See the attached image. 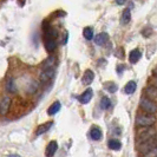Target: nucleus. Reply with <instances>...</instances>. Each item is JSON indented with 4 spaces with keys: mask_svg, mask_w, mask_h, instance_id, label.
<instances>
[{
    "mask_svg": "<svg viewBox=\"0 0 157 157\" xmlns=\"http://www.w3.org/2000/svg\"><path fill=\"white\" fill-rule=\"evenodd\" d=\"M156 117L155 115H138L136 117V125L137 126H151L155 124Z\"/></svg>",
    "mask_w": 157,
    "mask_h": 157,
    "instance_id": "1",
    "label": "nucleus"
},
{
    "mask_svg": "<svg viewBox=\"0 0 157 157\" xmlns=\"http://www.w3.org/2000/svg\"><path fill=\"white\" fill-rule=\"evenodd\" d=\"M141 106L143 110L145 111V112H148V113H150V115H155L157 111V106L155 102L149 99V98H143L141 101Z\"/></svg>",
    "mask_w": 157,
    "mask_h": 157,
    "instance_id": "2",
    "label": "nucleus"
},
{
    "mask_svg": "<svg viewBox=\"0 0 157 157\" xmlns=\"http://www.w3.org/2000/svg\"><path fill=\"white\" fill-rule=\"evenodd\" d=\"M157 148V141H156V136L155 137H151V138H148L145 141L141 142V147H140V151L141 152H148L150 150Z\"/></svg>",
    "mask_w": 157,
    "mask_h": 157,
    "instance_id": "3",
    "label": "nucleus"
},
{
    "mask_svg": "<svg viewBox=\"0 0 157 157\" xmlns=\"http://www.w3.org/2000/svg\"><path fill=\"white\" fill-rule=\"evenodd\" d=\"M55 69L53 67H48V69H44V71L40 75V79L41 82H48L51 79H53L55 77Z\"/></svg>",
    "mask_w": 157,
    "mask_h": 157,
    "instance_id": "4",
    "label": "nucleus"
},
{
    "mask_svg": "<svg viewBox=\"0 0 157 157\" xmlns=\"http://www.w3.org/2000/svg\"><path fill=\"white\" fill-rule=\"evenodd\" d=\"M92 94H94V91H92V89H87L86 91L84 92V94H82L78 98V101L82 104H87V103L91 101V98H92Z\"/></svg>",
    "mask_w": 157,
    "mask_h": 157,
    "instance_id": "5",
    "label": "nucleus"
},
{
    "mask_svg": "<svg viewBox=\"0 0 157 157\" xmlns=\"http://www.w3.org/2000/svg\"><path fill=\"white\" fill-rule=\"evenodd\" d=\"M94 79V73L91 70H86L84 72V76L82 78V83L85 84V85H90Z\"/></svg>",
    "mask_w": 157,
    "mask_h": 157,
    "instance_id": "6",
    "label": "nucleus"
},
{
    "mask_svg": "<svg viewBox=\"0 0 157 157\" xmlns=\"http://www.w3.org/2000/svg\"><path fill=\"white\" fill-rule=\"evenodd\" d=\"M10 105H11V98L10 97H4L2 101L0 102V112L2 115L7 113L8 109H10Z\"/></svg>",
    "mask_w": 157,
    "mask_h": 157,
    "instance_id": "7",
    "label": "nucleus"
},
{
    "mask_svg": "<svg viewBox=\"0 0 157 157\" xmlns=\"http://www.w3.org/2000/svg\"><path fill=\"white\" fill-rule=\"evenodd\" d=\"M145 96L151 99V101H156V97H157V90L155 85H150L145 89Z\"/></svg>",
    "mask_w": 157,
    "mask_h": 157,
    "instance_id": "8",
    "label": "nucleus"
},
{
    "mask_svg": "<svg viewBox=\"0 0 157 157\" xmlns=\"http://www.w3.org/2000/svg\"><path fill=\"white\" fill-rule=\"evenodd\" d=\"M140 136H141V137H140V141L138 142H143V141H145V140H148V138L155 137V136H156V131H155L154 129H148V130H145V131H142Z\"/></svg>",
    "mask_w": 157,
    "mask_h": 157,
    "instance_id": "9",
    "label": "nucleus"
},
{
    "mask_svg": "<svg viewBox=\"0 0 157 157\" xmlns=\"http://www.w3.org/2000/svg\"><path fill=\"white\" fill-rule=\"evenodd\" d=\"M58 149V144L56 141H51L48 143L47 145V149H46V156L48 157H52L56 154V151Z\"/></svg>",
    "mask_w": 157,
    "mask_h": 157,
    "instance_id": "10",
    "label": "nucleus"
},
{
    "mask_svg": "<svg viewBox=\"0 0 157 157\" xmlns=\"http://www.w3.org/2000/svg\"><path fill=\"white\" fill-rule=\"evenodd\" d=\"M109 39V36H108V33H99V34H97L96 37H94V43L97 44V45H104L106 41Z\"/></svg>",
    "mask_w": 157,
    "mask_h": 157,
    "instance_id": "11",
    "label": "nucleus"
},
{
    "mask_svg": "<svg viewBox=\"0 0 157 157\" xmlns=\"http://www.w3.org/2000/svg\"><path fill=\"white\" fill-rule=\"evenodd\" d=\"M141 51L140 50H132L131 52H130V57H129V60H130V63L131 64H136L140 59H141Z\"/></svg>",
    "mask_w": 157,
    "mask_h": 157,
    "instance_id": "12",
    "label": "nucleus"
},
{
    "mask_svg": "<svg viewBox=\"0 0 157 157\" xmlns=\"http://www.w3.org/2000/svg\"><path fill=\"white\" fill-rule=\"evenodd\" d=\"M57 47V44H56V40L52 39V38H47L46 41H45V48H46L47 52L52 53Z\"/></svg>",
    "mask_w": 157,
    "mask_h": 157,
    "instance_id": "13",
    "label": "nucleus"
},
{
    "mask_svg": "<svg viewBox=\"0 0 157 157\" xmlns=\"http://www.w3.org/2000/svg\"><path fill=\"white\" fill-rule=\"evenodd\" d=\"M60 108H62V105H60V103H59V102L53 103V104H52V105L48 108V110H47V113H48L50 116H53V115H56L57 112H59Z\"/></svg>",
    "mask_w": 157,
    "mask_h": 157,
    "instance_id": "14",
    "label": "nucleus"
},
{
    "mask_svg": "<svg viewBox=\"0 0 157 157\" xmlns=\"http://www.w3.org/2000/svg\"><path fill=\"white\" fill-rule=\"evenodd\" d=\"M53 125V123L52 122H48V123H46V124H43V125L38 126V129H37V136H40V135H43L44 132H46V131H48V129L51 128V126Z\"/></svg>",
    "mask_w": 157,
    "mask_h": 157,
    "instance_id": "15",
    "label": "nucleus"
},
{
    "mask_svg": "<svg viewBox=\"0 0 157 157\" xmlns=\"http://www.w3.org/2000/svg\"><path fill=\"white\" fill-rule=\"evenodd\" d=\"M130 8H131V6L130 7H128L124 10V12H123V14H122V24H128L129 21H130V19H131V12H130Z\"/></svg>",
    "mask_w": 157,
    "mask_h": 157,
    "instance_id": "16",
    "label": "nucleus"
},
{
    "mask_svg": "<svg viewBox=\"0 0 157 157\" xmlns=\"http://www.w3.org/2000/svg\"><path fill=\"white\" fill-rule=\"evenodd\" d=\"M90 135H91V138H92L94 141H99V140L102 138V131H101L98 128H92Z\"/></svg>",
    "mask_w": 157,
    "mask_h": 157,
    "instance_id": "17",
    "label": "nucleus"
},
{
    "mask_svg": "<svg viewBox=\"0 0 157 157\" xmlns=\"http://www.w3.org/2000/svg\"><path fill=\"white\" fill-rule=\"evenodd\" d=\"M136 89H137L136 83H135V82H129L125 85V87H124V91H125L126 94H131L136 91Z\"/></svg>",
    "mask_w": 157,
    "mask_h": 157,
    "instance_id": "18",
    "label": "nucleus"
},
{
    "mask_svg": "<svg viewBox=\"0 0 157 157\" xmlns=\"http://www.w3.org/2000/svg\"><path fill=\"white\" fill-rule=\"evenodd\" d=\"M108 147L111 150H119L122 148V143L118 141V140H110L108 143Z\"/></svg>",
    "mask_w": 157,
    "mask_h": 157,
    "instance_id": "19",
    "label": "nucleus"
},
{
    "mask_svg": "<svg viewBox=\"0 0 157 157\" xmlns=\"http://www.w3.org/2000/svg\"><path fill=\"white\" fill-rule=\"evenodd\" d=\"M110 106H111V101L106 96H104L102 99H101V108H102L103 110H106V109H109Z\"/></svg>",
    "mask_w": 157,
    "mask_h": 157,
    "instance_id": "20",
    "label": "nucleus"
},
{
    "mask_svg": "<svg viewBox=\"0 0 157 157\" xmlns=\"http://www.w3.org/2000/svg\"><path fill=\"white\" fill-rule=\"evenodd\" d=\"M83 34H84L86 40H91L94 38V30L91 27H85L84 31H83Z\"/></svg>",
    "mask_w": 157,
    "mask_h": 157,
    "instance_id": "21",
    "label": "nucleus"
},
{
    "mask_svg": "<svg viewBox=\"0 0 157 157\" xmlns=\"http://www.w3.org/2000/svg\"><path fill=\"white\" fill-rule=\"evenodd\" d=\"M55 65V58L53 57H50L46 62L44 63V69H48V67H52Z\"/></svg>",
    "mask_w": 157,
    "mask_h": 157,
    "instance_id": "22",
    "label": "nucleus"
},
{
    "mask_svg": "<svg viewBox=\"0 0 157 157\" xmlns=\"http://www.w3.org/2000/svg\"><path fill=\"white\" fill-rule=\"evenodd\" d=\"M7 90L8 91H11V92H14V91H16V86H14L12 79H10V80L7 82Z\"/></svg>",
    "mask_w": 157,
    "mask_h": 157,
    "instance_id": "23",
    "label": "nucleus"
},
{
    "mask_svg": "<svg viewBox=\"0 0 157 157\" xmlns=\"http://www.w3.org/2000/svg\"><path fill=\"white\" fill-rule=\"evenodd\" d=\"M106 89H108V91H109V92H112V94H113V92H116V91H117V85H116L115 83H112L110 86H106Z\"/></svg>",
    "mask_w": 157,
    "mask_h": 157,
    "instance_id": "24",
    "label": "nucleus"
},
{
    "mask_svg": "<svg viewBox=\"0 0 157 157\" xmlns=\"http://www.w3.org/2000/svg\"><path fill=\"white\" fill-rule=\"evenodd\" d=\"M115 1L117 2L118 5H124V4L126 2V0H115Z\"/></svg>",
    "mask_w": 157,
    "mask_h": 157,
    "instance_id": "25",
    "label": "nucleus"
}]
</instances>
